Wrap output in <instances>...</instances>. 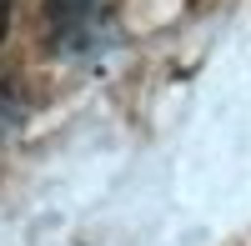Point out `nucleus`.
<instances>
[{
    "label": "nucleus",
    "mask_w": 251,
    "mask_h": 246,
    "mask_svg": "<svg viewBox=\"0 0 251 246\" xmlns=\"http://www.w3.org/2000/svg\"><path fill=\"white\" fill-rule=\"evenodd\" d=\"M46 25L60 50H96L111 35V5L106 0H46Z\"/></svg>",
    "instance_id": "nucleus-1"
},
{
    "label": "nucleus",
    "mask_w": 251,
    "mask_h": 246,
    "mask_svg": "<svg viewBox=\"0 0 251 246\" xmlns=\"http://www.w3.org/2000/svg\"><path fill=\"white\" fill-rule=\"evenodd\" d=\"M20 121H25V100L15 96V86H5V80H0V141L15 136Z\"/></svg>",
    "instance_id": "nucleus-2"
},
{
    "label": "nucleus",
    "mask_w": 251,
    "mask_h": 246,
    "mask_svg": "<svg viewBox=\"0 0 251 246\" xmlns=\"http://www.w3.org/2000/svg\"><path fill=\"white\" fill-rule=\"evenodd\" d=\"M5 30H10V0H0V40H5Z\"/></svg>",
    "instance_id": "nucleus-3"
}]
</instances>
